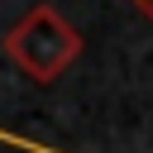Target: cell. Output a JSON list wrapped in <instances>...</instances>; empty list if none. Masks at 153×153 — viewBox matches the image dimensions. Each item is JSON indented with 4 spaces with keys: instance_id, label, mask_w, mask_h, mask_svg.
Here are the masks:
<instances>
[{
    "instance_id": "1",
    "label": "cell",
    "mask_w": 153,
    "mask_h": 153,
    "mask_svg": "<svg viewBox=\"0 0 153 153\" xmlns=\"http://www.w3.org/2000/svg\"><path fill=\"white\" fill-rule=\"evenodd\" d=\"M5 57L33 81V86H53L76 57H81V29L57 14L53 5H33L10 33H5Z\"/></svg>"
},
{
    "instance_id": "2",
    "label": "cell",
    "mask_w": 153,
    "mask_h": 153,
    "mask_svg": "<svg viewBox=\"0 0 153 153\" xmlns=\"http://www.w3.org/2000/svg\"><path fill=\"white\" fill-rule=\"evenodd\" d=\"M129 5H134L139 14H148V19H153V0H129Z\"/></svg>"
}]
</instances>
